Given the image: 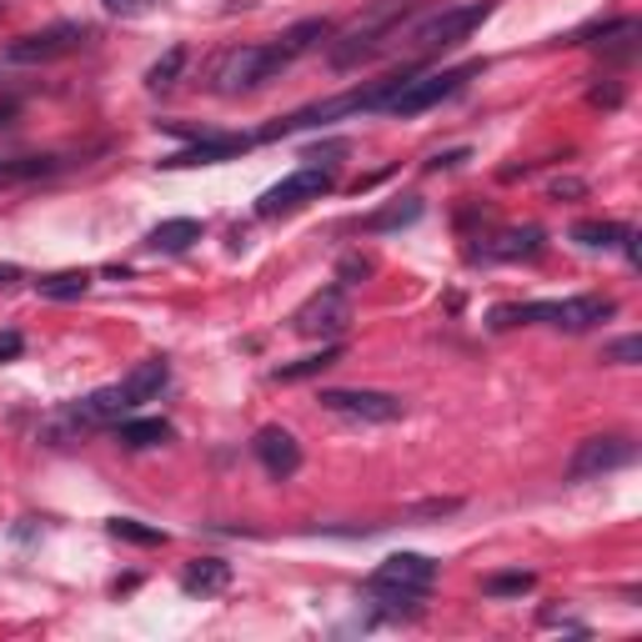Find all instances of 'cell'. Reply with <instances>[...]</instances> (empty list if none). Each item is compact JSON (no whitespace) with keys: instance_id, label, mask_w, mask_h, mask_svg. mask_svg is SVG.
I'll return each instance as SVG.
<instances>
[{"instance_id":"cell-5","label":"cell","mask_w":642,"mask_h":642,"mask_svg":"<svg viewBox=\"0 0 642 642\" xmlns=\"http://www.w3.org/2000/svg\"><path fill=\"white\" fill-rule=\"evenodd\" d=\"M472 76H482V60H467V66H452V71H432V76H406V85L402 91L387 101V116H422V111H432V106H442L447 95H457L462 91Z\"/></svg>"},{"instance_id":"cell-18","label":"cell","mask_w":642,"mask_h":642,"mask_svg":"<svg viewBox=\"0 0 642 642\" xmlns=\"http://www.w3.org/2000/svg\"><path fill=\"white\" fill-rule=\"evenodd\" d=\"M116 437H121V447L146 452V447H161V442H171V422H161V416H121V422H116Z\"/></svg>"},{"instance_id":"cell-30","label":"cell","mask_w":642,"mask_h":642,"mask_svg":"<svg viewBox=\"0 0 642 642\" xmlns=\"http://www.w3.org/2000/svg\"><path fill=\"white\" fill-rule=\"evenodd\" d=\"M548 191H552V202H583V196H587V181H577V176H558Z\"/></svg>"},{"instance_id":"cell-9","label":"cell","mask_w":642,"mask_h":642,"mask_svg":"<svg viewBox=\"0 0 642 642\" xmlns=\"http://www.w3.org/2000/svg\"><path fill=\"white\" fill-rule=\"evenodd\" d=\"M346 321H352V307H346V291L342 286H326L307 307L291 317V332L297 336H311V342H336L346 332Z\"/></svg>"},{"instance_id":"cell-33","label":"cell","mask_w":642,"mask_h":642,"mask_svg":"<svg viewBox=\"0 0 642 642\" xmlns=\"http://www.w3.org/2000/svg\"><path fill=\"white\" fill-rule=\"evenodd\" d=\"M462 161H467V151H442L427 161V171H452V167H462Z\"/></svg>"},{"instance_id":"cell-20","label":"cell","mask_w":642,"mask_h":642,"mask_svg":"<svg viewBox=\"0 0 642 642\" xmlns=\"http://www.w3.org/2000/svg\"><path fill=\"white\" fill-rule=\"evenodd\" d=\"M326 36H332V21H301V25H291V31H282L272 46H276V56L291 66V60L307 56V50L317 46V41H326Z\"/></svg>"},{"instance_id":"cell-26","label":"cell","mask_w":642,"mask_h":642,"mask_svg":"<svg viewBox=\"0 0 642 642\" xmlns=\"http://www.w3.org/2000/svg\"><path fill=\"white\" fill-rule=\"evenodd\" d=\"M181 71H186V46H171L167 56L146 71V85H151V91H171V85L181 81Z\"/></svg>"},{"instance_id":"cell-3","label":"cell","mask_w":642,"mask_h":642,"mask_svg":"<svg viewBox=\"0 0 642 642\" xmlns=\"http://www.w3.org/2000/svg\"><path fill=\"white\" fill-rule=\"evenodd\" d=\"M618 311L612 297H568V301H523V307H497L488 317L492 332H512V326H527V321H548L558 332H593L607 317Z\"/></svg>"},{"instance_id":"cell-8","label":"cell","mask_w":642,"mask_h":642,"mask_svg":"<svg viewBox=\"0 0 642 642\" xmlns=\"http://www.w3.org/2000/svg\"><path fill=\"white\" fill-rule=\"evenodd\" d=\"M91 41L85 25H46V31H31V36L11 41L5 46V60L11 66H50V60H66Z\"/></svg>"},{"instance_id":"cell-22","label":"cell","mask_w":642,"mask_h":642,"mask_svg":"<svg viewBox=\"0 0 642 642\" xmlns=\"http://www.w3.org/2000/svg\"><path fill=\"white\" fill-rule=\"evenodd\" d=\"M36 291L46 301H81L91 291V272H50L36 282Z\"/></svg>"},{"instance_id":"cell-23","label":"cell","mask_w":642,"mask_h":642,"mask_svg":"<svg viewBox=\"0 0 642 642\" xmlns=\"http://www.w3.org/2000/svg\"><path fill=\"white\" fill-rule=\"evenodd\" d=\"M342 362V346L336 342H326L321 352H311V357H301V362H286V367H276V381H307V377H321L326 367H336Z\"/></svg>"},{"instance_id":"cell-16","label":"cell","mask_w":642,"mask_h":642,"mask_svg":"<svg viewBox=\"0 0 642 642\" xmlns=\"http://www.w3.org/2000/svg\"><path fill=\"white\" fill-rule=\"evenodd\" d=\"M181 587H186L191 597L227 593V587H231V562H221V558H196L186 572H181Z\"/></svg>"},{"instance_id":"cell-29","label":"cell","mask_w":642,"mask_h":642,"mask_svg":"<svg viewBox=\"0 0 642 642\" xmlns=\"http://www.w3.org/2000/svg\"><path fill=\"white\" fill-rule=\"evenodd\" d=\"M603 362H618V367H638V362H642V336H618V342L603 352Z\"/></svg>"},{"instance_id":"cell-32","label":"cell","mask_w":642,"mask_h":642,"mask_svg":"<svg viewBox=\"0 0 642 642\" xmlns=\"http://www.w3.org/2000/svg\"><path fill=\"white\" fill-rule=\"evenodd\" d=\"M593 101H597V106H622V85H612V81L593 85Z\"/></svg>"},{"instance_id":"cell-4","label":"cell","mask_w":642,"mask_h":642,"mask_svg":"<svg viewBox=\"0 0 642 642\" xmlns=\"http://www.w3.org/2000/svg\"><path fill=\"white\" fill-rule=\"evenodd\" d=\"M276 71H286V60L276 56V46H231L211 60V71H206V85L216 95H247L256 85H266Z\"/></svg>"},{"instance_id":"cell-10","label":"cell","mask_w":642,"mask_h":642,"mask_svg":"<svg viewBox=\"0 0 642 642\" xmlns=\"http://www.w3.org/2000/svg\"><path fill=\"white\" fill-rule=\"evenodd\" d=\"M432 583H437V562L422 558V552H392L367 577L371 593H422V597L432 593Z\"/></svg>"},{"instance_id":"cell-31","label":"cell","mask_w":642,"mask_h":642,"mask_svg":"<svg viewBox=\"0 0 642 642\" xmlns=\"http://www.w3.org/2000/svg\"><path fill=\"white\" fill-rule=\"evenodd\" d=\"M21 346H25L21 332H0V362H15L21 357Z\"/></svg>"},{"instance_id":"cell-21","label":"cell","mask_w":642,"mask_h":642,"mask_svg":"<svg viewBox=\"0 0 642 642\" xmlns=\"http://www.w3.org/2000/svg\"><path fill=\"white\" fill-rule=\"evenodd\" d=\"M126 387L136 392V402H151V397H161L167 392V381H171V367H167V357H146V362H136L131 371H126Z\"/></svg>"},{"instance_id":"cell-11","label":"cell","mask_w":642,"mask_h":642,"mask_svg":"<svg viewBox=\"0 0 642 642\" xmlns=\"http://www.w3.org/2000/svg\"><path fill=\"white\" fill-rule=\"evenodd\" d=\"M632 457H638V447H632L628 437H587V442H577V452L568 457V482L607 477V472H618V467H628Z\"/></svg>"},{"instance_id":"cell-36","label":"cell","mask_w":642,"mask_h":642,"mask_svg":"<svg viewBox=\"0 0 642 642\" xmlns=\"http://www.w3.org/2000/svg\"><path fill=\"white\" fill-rule=\"evenodd\" d=\"M0 121H5V111H0Z\"/></svg>"},{"instance_id":"cell-25","label":"cell","mask_w":642,"mask_h":642,"mask_svg":"<svg viewBox=\"0 0 642 642\" xmlns=\"http://www.w3.org/2000/svg\"><path fill=\"white\" fill-rule=\"evenodd\" d=\"M622 237H628V227H618V221H577V227H572V241L587 251L622 247Z\"/></svg>"},{"instance_id":"cell-15","label":"cell","mask_w":642,"mask_h":642,"mask_svg":"<svg viewBox=\"0 0 642 642\" xmlns=\"http://www.w3.org/2000/svg\"><path fill=\"white\" fill-rule=\"evenodd\" d=\"M638 36H642V25L632 21V15H622V21H612V25H597V31H577V46H597L603 56H618V60H628L632 50H638Z\"/></svg>"},{"instance_id":"cell-28","label":"cell","mask_w":642,"mask_h":642,"mask_svg":"<svg viewBox=\"0 0 642 642\" xmlns=\"http://www.w3.org/2000/svg\"><path fill=\"white\" fill-rule=\"evenodd\" d=\"M532 572H492V577H482V593L488 597H523L532 593Z\"/></svg>"},{"instance_id":"cell-2","label":"cell","mask_w":642,"mask_h":642,"mask_svg":"<svg viewBox=\"0 0 642 642\" xmlns=\"http://www.w3.org/2000/svg\"><path fill=\"white\" fill-rule=\"evenodd\" d=\"M492 15V0H467V5H442L432 15H416V25L406 36H392L387 50H402V56H432V50H447V46H462L472 36L477 25ZM381 50V56H387Z\"/></svg>"},{"instance_id":"cell-17","label":"cell","mask_w":642,"mask_h":642,"mask_svg":"<svg viewBox=\"0 0 642 642\" xmlns=\"http://www.w3.org/2000/svg\"><path fill=\"white\" fill-rule=\"evenodd\" d=\"M416 216H422V196H402V202H387V206L362 216V231H367V237H387V231L412 227Z\"/></svg>"},{"instance_id":"cell-12","label":"cell","mask_w":642,"mask_h":642,"mask_svg":"<svg viewBox=\"0 0 642 642\" xmlns=\"http://www.w3.org/2000/svg\"><path fill=\"white\" fill-rule=\"evenodd\" d=\"M542 247H548V237L537 227H502L497 237H488L472 256L477 262H532V256H542Z\"/></svg>"},{"instance_id":"cell-34","label":"cell","mask_w":642,"mask_h":642,"mask_svg":"<svg viewBox=\"0 0 642 642\" xmlns=\"http://www.w3.org/2000/svg\"><path fill=\"white\" fill-rule=\"evenodd\" d=\"M111 15H141L146 11V0H101Z\"/></svg>"},{"instance_id":"cell-14","label":"cell","mask_w":642,"mask_h":642,"mask_svg":"<svg viewBox=\"0 0 642 642\" xmlns=\"http://www.w3.org/2000/svg\"><path fill=\"white\" fill-rule=\"evenodd\" d=\"M241 151H251V136H196L186 151L167 156L161 167H211V161H231Z\"/></svg>"},{"instance_id":"cell-13","label":"cell","mask_w":642,"mask_h":642,"mask_svg":"<svg viewBox=\"0 0 642 642\" xmlns=\"http://www.w3.org/2000/svg\"><path fill=\"white\" fill-rule=\"evenodd\" d=\"M251 452H256V462H262L266 477H276V482L297 477V467H301V447L286 427H262L251 437Z\"/></svg>"},{"instance_id":"cell-19","label":"cell","mask_w":642,"mask_h":642,"mask_svg":"<svg viewBox=\"0 0 642 642\" xmlns=\"http://www.w3.org/2000/svg\"><path fill=\"white\" fill-rule=\"evenodd\" d=\"M151 251H167V256H176V251H191L196 241H202V221H191V216H171V221H161V227H151Z\"/></svg>"},{"instance_id":"cell-6","label":"cell","mask_w":642,"mask_h":642,"mask_svg":"<svg viewBox=\"0 0 642 642\" xmlns=\"http://www.w3.org/2000/svg\"><path fill=\"white\" fill-rule=\"evenodd\" d=\"M332 186H336V171L307 161V167H297L291 176H282L272 191H266L262 202H256V216H266V221H272V216H291V211H301V206L321 202Z\"/></svg>"},{"instance_id":"cell-27","label":"cell","mask_w":642,"mask_h":642,"mask_svg":"<svg viewBox=\"0 0 642 642\" xmlns=\"http://www.w3.org/2000/svg\"><path fill=\"white\" fill-rule=\"evenodd\" d=\"M106 527H111V537L136 542V548H161V542H167L161 527H146V523H136V517H116V523H106Z\"/></svg>"},{"instance_id":"cell-1","label":"cell","mask_w":642,"mask_h":642,"mask_svg":"<svg viewBox=\"0 0 642 642\" xmlns=\"http://www.w3.org/2000/svg\"><path fill=\"white\" fill-rule=\"evenodd\" d=\"M412 11H416V0H371L367 11L346 25L332 46H326L332 71H352V66H362V60L381 56V46L392 41V31H402V21Z\"/></svg>"},{"instance_id":"cell-7","label":"cell","mask_w":642,"mask_h":642,"mask_svg":"<svg viewBox=\"0 0 642 642\" xmlns=\"http://www.w3.org/2000/svg\"><path fill=\"white\" fill-rule=\"evenodd\" d=\"M332 416H346V422H367V427H387V422H402L406 402L392 392H371V387H326L317 397Z\"/></svg>"},{"instance_id":"cell-24","label":"cell","mask_w":642,"mask_h":642,"mask_svg":"<svg viewBox=\"0 0 642 642\" xmlns=\"http://www.w3.org/2000/svg\"><path fill=\"white\" fill-rule=\"evenodd\" d=\"M66 167L60 156H21V161H0V186L11 181H36V176H56Z\"/></svg>"},{"instance_id":"cell-35","label":"cell","mask_w":642,"mask_h":642,"mask_svg":"<svg viewBox=\"0 0 642 642\" xmlns=\"http://www.w3.org/2000/svg\"><path fill=\"white\" fill-rule=\"evenodd\" d=\"M11 282H21V266H15V262H0V286H11Z\"/></svg>"}]
</instances>
